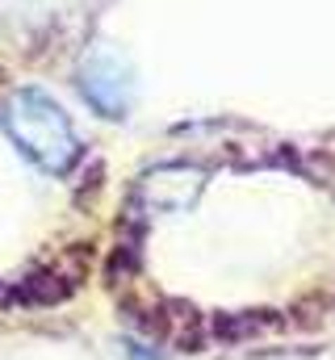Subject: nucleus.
<instances>
[{
  "mask_svg": "<svg viewBox=\"0 0 335 360\" xmlns=\"http://www.w3.org/2000/svg\"><path fill=\"white\" fill-rule=\"evenodd\" d=\"M80 92L92 109H101L105 117H122L130 105V76L118 59L96 55L80 68Z\"/></svg>",
  "mask_w": 335,
  "mask_h": 360,
  "instance_id": "f03ea898",
  "label": "nucleus"
},
{
  "mask_svg": "<svg viewBox=\"0 0 335 360\" xmlns=\"http://www.w3.org/2000/svg\"><path fill=\"white\" fill-rule=\"evenodd\" d=\"M0 126L8 130V139L42 168V172H72V164L80 160V139L63 113V105L42 89H17L4 96L0 105Z\"/></svg>",
  "mask_w": 335,
  "mask_h": 360,
  "instance_id": "f257e3e1",
  "label": "nucleus"
}]
</instances>
